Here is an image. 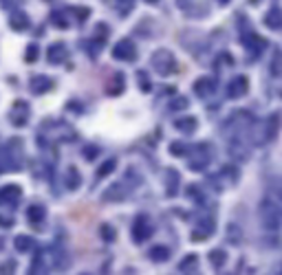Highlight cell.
<instances>
[{
    "label": "cell",
    "instance_id": "1",
    "mask_svg": "<svg viewBox=\"0 0 282 275\" xmlns=\"http://www.w3.org/2000/svg\"><path fill=\"white\" fill-rule=\"evenodd\" d=\"M258 214H260V222L269 234H275L282 227V202L275 200L271 196H264L258 205Z\"/></svg>",
    "mask_w": 282,
    "mask_h": 275
},
{
    "label": "cell",
    "instance_id": "2",
    "mask_svg": "<svg viewBox=\"0 0 282 275\" xmlns=\"http://www.w3.org/2000/svg\"><path fill=\"white\" fill-rule=\"evenodd\" d=\"M278 130H280V112H271L267 119H264V124L258 128L256 136H253V143L262 146V143L273 141L275 136H278Z\"/></svg>",
    "mask_w": 282,
    "mask_h": 275
},
{
    "label": "cell",
    "instance_id": "3",
    "mask_svg": "<svg viewBox=\"0 0 282 275\" xmlns=\"http://www.w3.org/2000/svg\"><path fill=\"white\" fill-rule=\"evenodd\" d=\"M214 156V150L207 146V143H201V146H192L190 150V165L187 168L192 170V172H203V170L209 165Z\"/></svg>",
    "mask_w": 282,
    "mask_h": 275
},
{
    "label": "cell",
    "instance_id": "4",
    "mask_svg": "<svg viewBox=\"0 0 282 275\" xmlns=\"http://www.w3.org/2000/svg\"><path fill=\"white\" fill-rule=\"evenodd\" d=\"M141 183V178H135V180H128V178H121L119 183H115V185H110L106 192H104V200H108V202H119V200H124L126 196L130 194L132 190H135L137 185Z\"/></svg>",
    "mask_w": 282,
    "mask_h": 275
},
{
    "label": "cell",
    "instance_id": "5",
    "mask_svg": "<svg viewBox=\"0 0 282 275\" xmlns=\"http://www.w3.org/2000/svg\"><path fill=\"white\" fill-rule=\"evenodd\" d=\"M152 66H154V70H157L159 75H163V77L172 75L176 70V60H174L172 51H168V48H159V51H154Z\"/></svg>",
    "mask_w": 282,
    "mask_h": 275
},
{
    "label": "cell",
    "instance_id": "6",
    "mask_svg": "<svg viewBox=\"0 0 282 275\" xmlns=\"http://www.w3.org/2000/svg\"><path fill=\"white\" fill-rule=\"evenodd\" d=\"M152 234H154L152 220L148 216H137L135 224H132V240H135L137 244H141V242H146Z\"/></svg>",
    "mask_w": 282,
    "mask_h": 275
},
{
    "label": "cell",
    "instance_id": "7",
    "mask_svg": "<svg viewBox=\"0 0 282 275\" xmlns=\"http://www.w3.org/2000/svg\"><path fill=\"white\" fill-rule=\"evenodd\" d=\"M113 58L119 60V62H135V58H137L135 42L128 40V38H126V40H119L113 46Z\"/></svg>",
    "mask_w": 282,
    "mask_h": 275
},
{
    "label": "cell",
    "instance_id": "8",
    "mask_svg": "<svg viewBox=\"0 0 282 275\" xmlns=\"http://www.w3.org/2000/svg\"><path fill=\"white\" fill-rule=\"evenodd\" d=\"M242 44H245V48L253 55V58H258V55H260L264 48H267V40L260 38L258 33H253V31L242 33Z\"/></svg>",
    "mask_w": 282,
    "mask_h": 275
},
{
    "label": "cell",
    "instance_id": "9",
    "mask_svg": "<svg viewBox=\"0 0 282 275\" xmlns=\"http://www.w3.org/2000/svg\"><path fill=\"white\" fill-rule=\"evenodd\" d=\"M247 90H249V80H247L245 75H236L227 84V97H231V99L245 97Z\"/></svg>",
    "mask_w": 282,
    "mask_h": 275
},
{
    "label": "cell",
    "instance_id": "10",
    "mask_svg": "<svg viewBox=\"0 0 282 275\" xmlns=\"http://www.w3.org/2000/svg\"><path fill=\"white\" fill-rule=\"evenodd\" d=\"M216 90V80L214 77H198V80L194 82V92L198 97H209L212 92Z\"/></svg>",
    "mask_w": 282,
    "mask_h": 275
},
{
    "label": "cell",
    "instance_id": "11",
    "mask_svg": "<svg viewBox=\"0 0 282 275\" xmlns=\"http://www.w3.org/2000/svg\"><path fill=\"white\" fill-rule=\"evenodd\" d=\"M124 88H126V77L121 73H115L108 80V84H106V92H108V95H113V97H117V95L124 92Z\"/></svg>",
    "mask_w": 282,
    "mask_h": 275
},
{
    "label": "cell",
    "instance_id": "12",
    "mask_svg": "<svg viewBox=\"0 0 282 275\" xmlns=\"http://www.w3.org/2000/svg\"><path fill=\"white\" fill-rule=\"evenodd\" d=\"M264 24L269 26L271 31L282 29V9L280 7H271L264 14Z\"/></svg>",
    "mask_w": 282,
    "mask_h": 275
},
{
    "label": "cell",
    "instance_id": "13",
    "mask_svg": "<svg viewBox=\"0 0 282 275\" xmlns=\"http://www.w3.org/2000/svg\"><path fill=\"white\" fill-rule=\"evenodd\" d=\"M267 196H271V198H275V200L282 202V178H280V176L269 178V183H267Z\"/></svg>",
    "mask_w": 282,
    "mask_h": 275
},
{
    "label": "cell",
    "instance_id": "14",
    "mask_svg": "<svg viewBox=\"0 0 282 275\" xmlns=\"http://www.w3.org/2000/svg\"><path fill=\"white\" fill-rule=\"evenodd\" d=\"M174 128L181 132H194L198 128V121L194 117H183V119H176L174 121Z\"/></svg>",
    "mask_w": 282,
    "mask_h": 275
},
{
    "label": "cell",
    "instance_id": "15",
    "mask_svg": "<svg viewBox=\"0 0 282 275\" xmlns=\"http://www.w3.org/2000/svg\"><path fill=\"white\" fill-rule=\"evenodd\" d=\"M165 176H168V192H165V194H168V196H174L176 190H179L181 176H179V172H176V170H168V172H165Z\"/></svg>",
    "mask_w": 282,
    "mask_h": 275
},
{
    "label": "cell",
    "instance_id": "16",
    "mask_svg": "<svg viewBox=\"0 0 282 275\" xmlns=\"http://www.w3.org/2000/svg\"><path fill=\"white\" fill-rule=\"evenodd\" d=\"M148 256H150L152 262H165V260H170V249L168 246H152Z\"/></svg>",
    "mask_w": 282,
    "mask_h": 275
},
{
    "label": "cell",
    "instance_id": "17",
    "mask_svg": "<svg viewBox=\"0 0 282 275\" xmlns=\"http://www.w3.org/2000/svg\"><path fill=\"white\" fill-rule=\"evenodd\" d=\"M196 264H198V258L194 256V253H190V256H185L183 260L179 262V271L181 273H192L196 268Z\"/></svg>",
    "mask_w": 282,
    "mask_h": 275
},
{
    "label": "cell",
    "instance_id": "18",
    "mask_svg": "<svg viewBox=\"0 0 282 275\" xmlns=\"http://www.w3.org/2000/svg\"><path fill=\"white\" fill-rule=\"evenodd\" d=\"M190 150H192V146H187L183 141L170 143V154H172V156H185V154H190Z\"/></svg>",
    "mask_w": 282,
    "mask_h": 275
},
{
    "label": "cell",
    "instance_id": "19",
    "mask_svg": "<svg viewBox=\"0 0 282 275\" xmlns=\"http://www.w3.org/2000/svg\"><path fill=\"white\" fill-rule=\"evenodd\" d=\"M198 229H203L205 234H214V229H216V220L214 216H198Z\"/></svg>",
    "mask_w": 282,
    "mask_h": 275
},
{
    "label": "cell",
    "instance_id": "20",
    "mask_svg": "<svg viewBox=\"0 0 282 275\" xmlns=\"http://www.w3.org/2000/svg\"><path fill=\"white\" fill-rule=\"evenodd\" d=\"M64 58H66L64 44H53V46L49 48V60H51V62H62Z\"/></svg>",
    "mask_w": 282,
    "mask_h": 275
},
{
    "label": "cell",
    "instance_id": "21",
    "mask_svg": "<svg viewBox=\"0 0 282 275\" xmlns=\"http://www.w3.org/2000/svg\"><path fill=\"white\" fill-rule=\"evenodd\" d=\"M209 262H212V266H216L220 268L225 262H227V253L225 251H220V249H214V251H209Z\"/></svg>",
    "mask_w": 282,
    "mask_h": 275
},
{
    "label": "cell",
    "instance_id": "22",
    "mask_svg": "<svg viewBox=\"0 0 282 275\" xmlns=\"http://www.w3.org/2000/svg\"><path fill=\"white\" fill-rule=\"evenodd\" d=\"M240 236H242L240 227H236V224H229V227H227V240L231 242V244H240Z\"/></svg>",
    "mask_w": 282,
    "mask_h": 275
},
{
    "label": "cell",
    "instance_id": "23",
    "mask_svg": "<svg viewBox=\"0 0 282 275\" xmlns=\"http://www.w3.org/2000/svg\"><path fill=\"white\" fill-rule=\"evenodd\" d=\"M115 165H117V161H115V158H108V161L97 170V178H104V176H108V174L115 170Z\"/></svg>",
    "mask_w": 282,
    "mask_h": 275
},
{
    "label": "cell",
    "instance_id": "24",
    "mask_svg": "<svg viewBox=\"0 0 282 275\" xmlns=\"http://www.w3.org/2000/svg\"><path fill=\"white\" fill-rule=\"evenodd\" d=\"M187 106H190V102H187L185 97H176V99H172V102H170V106H168V110H176V112H179V110H185Z\"/></svg>",
    "mask_w": 282,
    "mask_h": 275
},
{
    "label": "cell",
    "instance_id": "25",
    "mask_svg": "<svg viewBox=\"0 0 282 275\" xmlns=\"http://www.w3.org/2000/svg\"><path fill=\"white\" fill-rule=\"evenodd\" d=\"M77 185H80V174H77L75 168H71L69 170V187H71V190H75Z\"/></svg>",
    "mask_w": 282,
    "mask_h": 275
},
{
    "label": "cell",
    "instance_id": "26",
    "mask_svg": "<svg viewBox=\"0 0 282 275\" xmlns=\"http://www.w3.org/2000/svg\"><path fill=\"white\" fill-rule=\"evenodd\" d=\"M187 196H190V198H196V202H203V200H205V198H203V194H201V190H198L196 185H190V187H187Z\"/></svg>",
    "mask_w": 282,
    "mask_h": 275
},
{
    "label": "cell",
    "instance_id": "27",
    "mask_svg": "<svg viewBox=\"0 0 282 275\" xmlns=\"http://www.w3.org/2000/svg\"><path fill=\"white\" fill-rule=\"evenodd\" d=\"M33 88L36 90H47V88H51V82L44 80V77H38V80H33Z\"/></svg>",
    "mask_w": 282,
    "mask_h": 275
},
{
    "label": "cell",
    "instance_id": "28",
    "mask_svg": "<svg viewBox=\"0 0 282 275\" xmlns=\"http://www.w3.org/2000/svg\"><path fill=\"white\" fill-rule=\"evenodd\" d=\"M29 216H31V220H42L44 218V207H31L29 209Z\"/></svg>",
    "mask_w": 282,
    "mask_h": 275
},
{
    "label": "cell",
    "instance_id": "29",
    "mask_svg": "<svg viewBox=\"0 0 282 275\" xmlns=\"http://www.w3.org/2000/svg\"><path fill=\"white\" fill-rule=\"evenodd\" d=\"M137 77H139V88H143V90H150V82H148V75L146 73H137Z\"/></svg>",
    "mask_w": 282,
    "mask_h": 275
},
{
    "label": "cell",
    "instance_id": "30",
    "mask_svg": "<svg viewBox=\"0 0 282 275\" xmlns=\"http://www.w3.org/2000/svg\"><path fill=\"white\" fill-rule=\"evenodd\" d=\"M207 236H209V234H205L203 229H196V231H192V242H203V240L207 238Z\"/></svg>",
    "mask_w": 282,
    "mask_h": 275
},
{
    "label": "cell",
    "instance_id": "31",
    "mask_svg": "<svg viewBox=\"0 0 282 275\" xmlns=\"http://www.w3.org/2000/svg\"><path fill=\"white\" fill-rule=\"evenodd\" d=\"M102 234H104V240H115V231H113V227H102Z\"/></svg>",
    "mask_w": 282,
    "mask_h": 275
},
{
    "label": "cell",
    "instance_id": "32",
    "mask_svg": "<svg viewBox=\"0 0 282 275\" xmlns=\"http://www.w3.org/2000/svg\"><path fill=\"white\" fill-rule=\"evenodd\" d=\"M16 244H18L20 249H29V246H31V240H29V238H18V240H16Z\"/></svg>",
    "mask_w": 282,
    "mask_h": 275
},
{
    "label": "cell",
    "instance_id": "33",
    "mask_svg": "<svg viewBox=\"0 0 282 275\" xmlns=\"http://www.w3.org/2000/svg\"><path fill=\"white\" fill-rule=\"evenodd\" d=\"M36 55H38V46H31V48H29V62H33V60H36Z\"/></svg>",
    "mask_w": 282,
    "mask_h": 275
},
{
    "label": "cell",
    "instance_id": "34",
    "mask_svg": "<svg viewBox=\"0 0 282 275\" xmlns=\"http://www.w3.org/2000/svg\"><path fill=\"white\" fill-rule=\"evenodd\" d=\"M95 154H97V150H95V148H93V150H84V156H86V158H93V156H95Z\"/></svg>",
    "mask_w": 282,
    "mask_h": 275
},
{
    "label": "cell",
    "instance_id": "35",
    "mask_svg": "<svg viewBox=\"0 0 282 275\" xmlns=\"http://www.w3.org/2000/svg\"><path fill=\"white\" fill-rule=\"evenodd\" d=\"M218 2H220V4H227V2H229V0H218Z\"/></svg>",
    "mask_w": 282,
    "mask_h": 275
},
{
    "label": "cell",
    "instance_id": "36",
    "mask_svg": "<svg viewBox=\"0 0 282 275\" xmlns=\"http://www.w3.org/2000/svg\"><path fill=\"white\" fill-rule=\"evenodd\" d=\"M146 2H157V0H146Z\"/></svg>",
    "mask_w": 282,
    "mask_h": 275
}]
</instances>
